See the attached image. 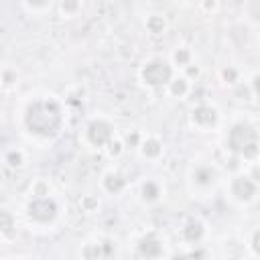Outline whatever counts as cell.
<instances>
[{
	"mask_svg": "<svg viewBox=\"0 0 260 260\" xmlns=\"http://www.w3.org/2000/svg\"><path fill=\"white\" fill-rule=\"evenodd\" d=\"M215 179H217V173H215V169L209 167V165H197V167L191 171V183H193L195 189H199V191H207L209 187H213Z\"/></svg>",
	"mask_w": 260,
	"mask_h": 260,
	"instance_id": "ba28073f",
	"label": "cell"
},
{
	"mask_svg": "<svg viewBox=\"0 0 260 260\" xmlns=\"http://www.w3.org/2000/svg\"><path fill=\"white\" fill-rule=\"evenodd\" d=\"M228 144L240 156H254L256 154V132L244 124H238L230 130Z\"/></svg>",
	"mask_w": 260,
	"mask_h": 260,
	"instance_id": "277c9868",
	"label": "cell"
},
{
	"mask_svg": "<svg viewBox=\"0 0 260 260\" xmlns=\"http://www.w3.org/2000/svg\"><path fill=\"white\" fill-rule=\"evenodd\" d=\"M138 252L142 256V260H158L165 252L162 242L154 236V234H146L140 242H138Z\"/></svg>",
	"mask_w": 260,
	"mask_h": 260,
	"instance_id": "9c48e42d",
	"label": "cell"
},
{
	"mask_svg": "<svg viewBox=\"0 0 260 260\" xmlns=\"http://www.w3.org/2000/svg\"><path fill=\"white\" fill-rule=\"evenodd\" d=\"M230 195L236 201H240V203H246V201L254 199V195H256V181L250 179L248 175L234 177L232 183H230Z\"/></svg>",
	"mask_w": 260,
	"mask_h": 260,
	"instance_id": "52a82bcc",
	"label": "cell"
},
{
	"mask_svg": "<svg viewBox=\"0 0 260 260\" xmlns=\"http://www.w3.org/2000/svg\"><path fill=\"white\" fill-rule=\"evenodd\" d=\"M83 138H85L87 144L98 146V148H104V146H108L114 140V126L106 118H93L85 126Z\"/></svg>",
	"mask_w": 260,
	"mask_h": 260,
	"instance_id": "5b68a950",
	"label": "cell"
},
{
	"mask_svg": "<svg viewBox=\"0 0 260 260\" xmlns=\"http://www.w3.org/2000/svg\"><path fill=\"white\" fill-rule=\"evenodd\" d=\"M191 124L197 128V130H201V132H205V130H209V128H213L215 124H217V120H219V114H217V110L213 108V106H209V104H199V106H195L193 110H191Z\"/></svg>",
	"mask_w": 260,
	"mask_h": 260,
	"instance_id": "8992f818",
	"label": "cell"
},
{
	"mask_svg": "<svg viewBox=\"0 0 260 260\" xmlns=\"http://www.w3.org/2000/svg\"><path fill=\"white\" fill-rule=\"evenodd\" d=\"M144 26H146L148 32L160 35V32L167 30V16L162 12H156V10L154 12H148L146 14V20H144Z\"/></svg>",
	"mask_w": 260,
	"mask_h": 260,
	"instance_id": "4fadbf2b",
	"label": "cell"
},
{
	"mask_svg": "<svg viewBox=\"0 0 260 260\" xmlns=\"http://www.w3.org/2000/svg\"><path fill=\"white\" fill-rule=\"evenodd\" d=\"M173 77H175V67H173L171 61L165 59V57L148 59V61L140 67V79H142V83H146L148 87H162V85H167Z\"/></svg>",
	"mask_w": 260,
	"mask_h": 260,
	"instance_id": "3957f363",
	"label": "cell"
},
{
	"mask_svg": "<svg viewBox=\"0 0 260 260\" xmlns=\"http://www.w3.org/2000/svg\"><path fill=\"white\" fill-rule=\"evenodd\" d=\"M191 59H193V53H191L187 47H177V49L173 51V55H171V65H173V67L187 69L189 65H193Z\"/></svg>",
	"mask_w": 260,
	"mask_h": 260,
	"instance_id": "2e32d148",
	"label": "cell"
},
{
	"mask_svg": "<svg viewBox=\"0 0 260 260\" xmlns=\"http://www.w3.org/2000/svg\"><path fill=\"white\" fill-rule=\"evenodd\" d=\"M136 146H138L140 154L144 158H148V160H156L162 154V142L156 136H144Z\"/></svg>",
	"mask_w": 260,
	"mask_h": 260,
	"instance_id": "30bf717a",
	"label": "cell"
},
{
	"mask_svg": "<svg viewBox=\"0 0 260 260\" xmlns=\"http://www.w3.org/2000/svg\"><path fill=\"white\" fill-rule=\"evenodd\" d=\"M160 195H162L160 183H156V181H144L142 183V187H140V199L144 203H154V201L160 199Z\"/></svg>",
	"mask_w": 260,
	"mask_h": 260,
	"instance_id": "9a60e30c",
	"label": "cell"
},
{
	"mask_svg": "<svg viewBox=\"0 0 260 260\" xmlns=\"http://www.w3.org/2000/svg\"><path fill=\"white\" fill-rule=\"evenodd\" d=\"M191 89V83L185 75H175L169 83H167V91L173 95V98H185Z\"/></svg>",
	"mask_w": 260,
	"mask_h": 260,
	"instance_id": "5bb4252c",
	"label": "cell"
},
{
	"mask_svg": "<svg viewBox=\"0 0 260 260\" xmlns=\"http://www.w3.org/2000/svg\"><path fill=\"white\" fill-rule=\"evenodd\" d=\"M26 217L35 225H53L59 217V203L53 195L32 197L26 205Z\"/></svg>",
	"mask_w": 260,
	"mask_h": 260,
	"instance_id": "7a4b0ae2",
	"label": "cell"
},
{
	"mask_svg": "<svg viewBox=\"0 0 260 260\" xmlns=\"http://www.w3.org/2000/svg\"><path fill=\"white\" fill-rule=\"evenodd\" d=\"M24 126L30 134L49 138L55 136L63 126V108L53 98L35 100L24 112Z\"/></svg>",
	"mask_w": 260,
	"mask_h": 260,
	"instance_id": "6da1fadb",
	"label": "cell"
},
{
	"mask_svg": "<svg viewBox=\"0 0 260 260\" xmlns=\"http://www.w3.org/2000/svg\"><path fill=\"white\" fill-rule=\"evenodd\" d=\"M57 8H59L61 14H65V16H75V14L81 10V4H79V2H59Z\"/></svg>",
	"mask_w": 260,
	"mask_h": 260,
	"instance_id": "d6986e66",
	"label": "cell"
},
{
	"mask_svg": "<svg viewBox=\"0 0 260 260\" xmlns=\"http://www.w3.org/2000/svg\"><path fill=\"white\" fill-rule=\"evenodd\" d=\"M12 230H14V215L8 209L0 207V236H8L12 234Z\"/></svg>",
	"mask_w": 260,
	"mask_h": 260,
	"instance_id": "ac0fdd59",
	"label": "cell"
},
{
	"mask_svg": "<svg viewBox=\"0 0 260 260\" xmlns=\"http://www.w3.org/2000/svg\"><path fill=\"white\" fill-rule=\"evenodd\" d=\"M102 187H104L108 193L118 195V193L126 187V179H124L118 171H108V173L102 177Z\"/></svg>",
	"mask_w": 260,
	"mask_h": 260,
	"instance_id": "8fae6325",
	"label": "cell"
},
{
	"mask_svg": "<svg viewBox=\"0 0 260 260\" xmlns=\"http://www.w3.org/2000/svg\"><path fill=\"white\" fill-rule=\"evenodd\" d=\"M22 160H24V154H22L20 150H16V148L8 150V154H6V162H8L10 167H20Z\"/></svg>",
	"mask_w": 260,
	"mask_h": 260,
	"instance_id": "ffe728a7",
	"label": "cell"
},
{
	"mask_svg": "<svg viewBox=\"0 0 260 260\" xmlns=\"http://www.w3.org/2000/svg\"><path fill=\"white\" fill-rule=\"evenodd\" d=\"M22 8H26V10H30V12L51 10V2H43V4H28V2H24V4H22Z\"/></svg>",
	"mask_w": 260,
	"mask_h": 260,
	"instance_id": "44dd1931",
	"label": "cell"
},
{
	"mask_svg": "<svg viewBox=\"0 0 260 260\" xmlns=\"http://www.w3.org/2000/svg\"><path fill=\"white\" fill-rule=\"evenodd\" d=\"M203 234H205V223H203L201 219L191 217V219L183 225V238H185L187 242H191V244L199 242V240L203 238Z\"/></svg>",
	"mask_w": 260,
	"mask_h": 260,
	"instance_id": "7c38bea8",
	"label": "cell"
},
{
	"mask_svg": "<svg viewBox=\"0 0 260 260\" xmlns=\"http://www.w3.org/2000/svg\"><path fill=\"white\" fill-rule=\"evenodd\" d=\"M83 260H104L108 252H104V244H85L83 246Z\"/></svg>",
	"mask_w": 260,
	"mask_h": 260,
	"instance_id": "e0dca14e",
	"label": "cell"
}]
</instances>
